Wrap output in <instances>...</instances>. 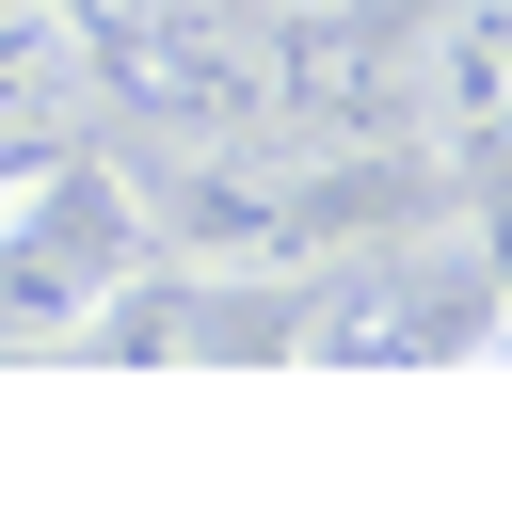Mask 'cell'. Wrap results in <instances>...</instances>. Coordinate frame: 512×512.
Returning a JSON list of instances; mask_svg holds the SVG:
<instances>
[{
    "instance_id": "obj_1",
    "label": "cell",
    "mask_w": 512,
    "mask_h": 512,
    "mask_svg": "<svg viewBox=\"0 0 512 512\" xmlns=\"http://www.w3.org/2000/svg\"><path fill=\"white\" fill-rule=\"evenodd\" d=\"M496 336H512V272L448 208L384 224V240H336L320 272H288V352H320V368H464Z\"/></svg>"
},
{
    "instance_id": "obj_2",
    "label": "cell",
    "mask_w": 512,
    "mask_h": 512,
    "mask_svg": "<svg viewBox=\"0 0 512 512\" xmlns=\"http://www.w3.org/2000/svg\"><path fill=\"white\" fill-rule=\"evenodd\" d=\"M144 176L96 160L80 128L0 144V336H80L128 272H144Z\"/></svg>"
},
{
    "instance_id": "obj_3",
    "label": "cell",
    "mask_w": 512,
    "mask_h": 512,
    "mask_svg": "<svg viewBox=\"0 0 512 512\" xmlns=\"http://www.w3.org/2000/svg\"><path fill=\"white\" fill-rule=\"evenodd\" d=\"M400 128L432 160H512V0H416L400 16Z\"/></svg>"
},
{
    "instance_id": "obj_4",
    "label": "cell",
    "mask_w": 512,
    "mask_h": 512,
    "mask_svg": "<svg viewBox=\"0 0 512 512\" xmlns=\"http://www.w3.org/2000/svg\"><path fill=\"white\" fill-rule=\"evenodd\" d=\"M96 112V16L80 0H0V144H48Z\"/></svg>"
},
{
    "instance_id": "obj_5",
    "label": "cell",
    "mask_w": 512,
    "mask_h": 512,
    "mask_svg": "<svg viewBox=\"0 0 512 512\" xmlns=\"http://www.w3.org/2000/svg\"><path fill=\"white\" fill-rule=\"evenodd\" d=\"M224 16H304V0H224Z\"/></svg>"
}]
</instances>
